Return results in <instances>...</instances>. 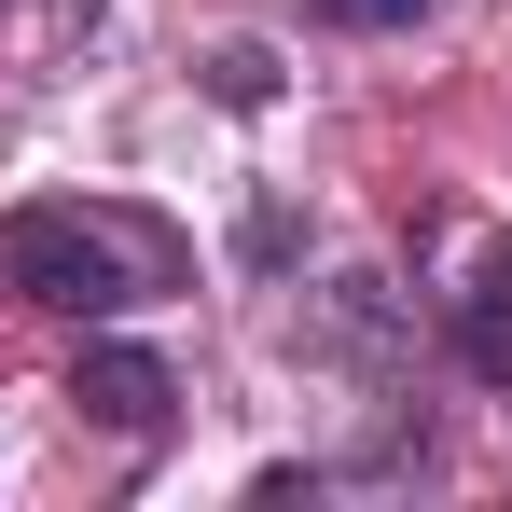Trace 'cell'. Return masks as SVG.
Here are the masks:
<instances>
[{
	"label": "cell",
	"instance_id": "obj_1",
	"mask_svg": "<svg viewBox=\"0 0 512 512\" xmlns=\"http://www.w3.org/2000/svg\"><path fill=\"white\" fill-rule=\"evenodd\" d=\"M0 291L56 319H125V305L194 291V236L139 194H28L0 208Z\"/></svg>",
	"mask_w": 512,
	"mask_h": 512
},
{
	"label": "cell",
	"instance_id": "obj_2",
	"mask_svg": "<svg viewBox=\"0 0 512 512\" xmlns=\"http://www.w3.org/2000/svg\"><path fill=\"white\" fill-rule=\"evenodd\" d=\"M70 402H84L111 443H153V429H167V402H180V374L153 360V346H125V333H84V360H70Z\"/></svg>",
	"mask_w": 512,
	"mask_h": 512
},
{
	"label": "cell",
	"instance_id": "obj_3",
	"mask_svg": "<svg viewBox=\"0 0 512 512\" xmlns=\"http://www.w3.org/2000/svg\"><path fill=\"white\" fill-rule=\"evenodd\" d=\"M457 374H485V388H512V250H485L471 263V291H457Z\"/></svg>",
	"mask_w": 512,
	"mask_h": 512
},
{
	"label": "cell",
	"instance_id": "obj_4",
	"mask_svg": "<svg viewBox=\"0 0 512 512\" xmlns=\"http://www.w3.org/2000/svg\"><path fill=\"white\" fill-rule=\"evenodd\" d=\"M305 14H319V28H360V42H374V28H416L429 0H305Z\"/></svg>",
	"mask_w": 512,
	"mask_h": 512
}]
</instances>
